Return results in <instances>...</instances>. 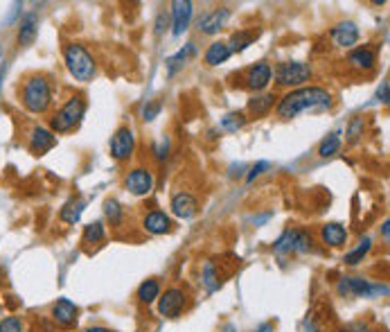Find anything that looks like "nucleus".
<instances>
[{
  "label": "nucleus",
  "instance_id": "19",
  "mask_svg": "<svg viewBox=\"0 0 390 332\" xmlns=\"http://www.w3.org/2000/svg\"><path fill=\"white\" fill-rule=\"evenodd\" d=\"M142 229L147 231L149 236H165V233L172 231V220H169V215L162 213V210H149V213L142 217Z\"/></svg>",
  "mask_w": 390,
  "mask_h": 332
},
{
  "label": "nucleus",
  "instance_id": "4",
  "mask_svg": "<svg viewBox=\"0 0 390 332\" xmlns=\"http://www.w3.org/2000/svg\"><path fill=\"white\" fill-rule=\"evenodd\" d=\"M88 104L84 100V95H72L70 100L63 104L61 109H56L50 118V132L56 134H68L72 129H77L79 123L86 116Z\"/></svg>",
  "mask_w": 390,
  "mask_h": 332
},
{
  "label": "nucleus",
  "instance_id": "21",
  "mask_svg": "<svg viewBox=\"0 0 390 332\" xmlns=\"http://www.w3.org/2000/svg\"><path fill=\"white\" fill-rule=\"evenodd\" d=\"M36 34H39V16L30 12L19 21V43L21 45H32Z\"/></svg>",
  "mask_w": 390,
  "mask_h": 332
},
{
  "label": "nucleus",
  "instance_id": "45",
  "mask_svg": "<svg viewBox=\"0 0 390 332\" xmlns=\"http://www.w3.org/2000/svg\"><path fill=\"white\" fill-rule=\"evenodd\" d=\"M0 59H3V45H0Z\"/></svg>",
  "mask_w": 390,
  "mask_h": 332
},
{
  "label": "nucleus",
  "instance_id": "13",
  "mask_svg": "<svg viewBox=\"0 0 390 332\" xmlns=\"http://www.w3.org/2000/svg\"><path fill=\"white\" fill-rule=\"evenodd\" d=\"M228 19H230L228 7H217V10H210V12H206L201 16L197 28H199L201 34L213 37V34H217L219 30H224V25L228 23Z\"/></svg>",
  "mask_w": 390,
  "mask_h": 332
},
{
  "label": "nucleus",
  "instance_id": "3",
  "mask_svg": "<svg viewBox=\"0 0 390 332\" xmlns=\"http://www.w3.org/2000/svg\"><path fill=\"white\" fill-rule=\"evenodd\" d=\"M63 61H66L68 72L77 82H93L97 75L95 56L81 43H68L63 48Z\"/></svg>",
  "mask_w": 390,
  "mask_h": 332
},
{
  "label": "nucleus",
  "instance_id": "38",
  "mask_svg": "<svg viewBox=\"0 0 390 332\" xmlns=\"http://www.w3.org/2000/svg\"><path fill=\"white\" fill-rule=\"evenodd\" d=\"M153 156H156V160H165L169 156V141L162 138L156 147H153Z\"/></svg>",
  "mask_w": 390,
  "mask_h": 332
},
{
  "label": "nucleus",
  "instance_id": "22",
  "mask_svg": "<svg viewBox=\"0 0 390 332\" xmlns=\"http://www.w3.org/2000/svg\"><path fill=\"white\" fill-rule=\"evenodd\" d=\"M275 97L273 93H262V95H255V97H250L248 100V113L253 118H264V116H269L271 109H273V104H275Z\"/></svg>",
  "mask_w": 390,
  "mask_h": 332
},
{
  "label": "nucleus",
  "instance_id": "37",
  "mask_svg": "<svg viewBox=\"0 0 390 332\" xmlns=\"http://www.w3.org/2000/svg\"><path fill=\"white\" fill-rule=\"evenodd\" d=\"M266 169H271V163H269V160H259V163H255L253 167L248 169L246 181H248V183H253V181L257 179V176H262V174L266 172Z\"/></svg>",
  "mask_w": 390,
  "mask_h": 332
},
{
  "label": "nucleus",
  "instance_id": "33",
  "mask_svg": "<svg viewBox=\"0 0 390 332\" xmlns=\"http://www.w3.org/2000/svg\"><path fill=\"white\" fill-rule=\"evenodd\" d=\"M201 280H203V285H206L208 291L219 289V271H217L215 262H206V264H203V269H201Z\"/></svg>",
  "mask_w": 390,
  "mask_h": 332
},
{
  "label": "nucleus",
  "instance_id": "29",
  "mask_svg": "<svg viewBox=\"0 0 390 332\" xmlns=\"http://www.w3.org/2000/svg\"><path fill=\"white\" fill-rule=\"evenodd\" d=\"M104 215H107V220L111 222L113 229H120L122 222H124V210H122L118 199H107V201H104Z\"/></svg>",
  "mask_w": 390,
  "mask_h": 332
},
{
  "label": "nucleus",
  "instance_id": "27",
  "mask_svg": "<svg viewBox=\"0 0 390 332\" xmlns=\"http://www.w3.org/2000/svg\"><path fill=\"white\" fill-rule=\"evenodd\" d=\"M158 296H160V282L156 278H147L140 282V287H138V298H140V303L151 305L153 301H158Z\"/></svg>",
  "mask_w": 390,
  "mask_h": 332
},
{
  "label": "nucleus",
  "instance_id": "2",
  "mask_svg": "<svg viewBox=\"0 0 390 332\" xmlns=\"http://www.w3.org/2000/svg\"><path fill=\"white\" fill-rule=\"evenodd\" d=\"M19 95H21V104L25 107V111L34 113V116H43V113L50 111L52 97H54L50 79L45 75H41V72H34V75H28L23 79Z\"/></svg>",
  "mask_w": 390,
  "mask_h": 332
},
{
  "label": "nucleus",
  "instance_id": "34",
  "mask_svg": "<svg viewBox=\"0 0 390 332\" xmlns=\"http://www.w3.org/2000/svg\"><path fill=\"white\" fill-rule=\"evenodd\" d=\"M363 129H365V120L361 116H356L350 120V125H347V141H350L352 145L359 143V138L363 136Z\"/></svg>",
  "mask_w": 390,
  "mask_h": 332
},
{
  "label": "nucleus",
  "instance_id": "26",
  "mask_svg": "<svg viewBox=\"0 0 390 332\" xmlns=\"http://www.w3.org/2000/svg\"><path fill=\"white\" fill-rule=\"evenodd\" d=\"M257 34H259V32H250V30H237V32H232V37H230V41H228L230 52H243L248 45H253V41L257 39Z\"/></svg>",
  "mask_w": 390,
  "mask_h": 332
},
{
  "label": "nucleus",
  "instance_id": "16",
  "mask_svg": "<svg viewBox=\"0 0 390 332\" xmlns=\"http://www.w3.org/2000/svg\"><path fill=\"white\" fill-rule=\"evenodd\" d=\"M347 66L356 72H370L377 66V52L370 45L352 48L350 54H347Z\"/></svg>",
  "mask_w": 390,
  "mask_h": 332
},
{
  "label": "nucleus",
  "instance_id": "14",
  "mask_svg": "<svg viewBox=\"0 0 390 332\" xmlns=\"http://www.w3.org/2000/svg\"><path fill=\"white\" fill-rule=\"evenodd\" d=\"M271 79H273V68H271V63H266V61L253 63V66L246 70V75H243V82H246V86L255 93L264 91V88L271 84Z\"/></svg>",
  "mask_w": 390,
  "mask_h": 332
},
{
  "label": "nucleus",
  "instance_id": "25",
  "mask_svg": "<svg viewBox=\"0 0 390 332\" xmlns=\"http://www.w3.org/2000/svg\"><path fill=\"white\" fill-rule=\"evenodd\" d=\"M194 54H197V43H188L185 48H181V50H178L176 54H172V56H169V59L165 61V63H167V72H169V75H176V72L181 70L185 63L192 59Z\"/></svg>",
  "mask_w": 390,
  "mask_h": 332
},
{
  "label": "nucleus",
  "instance_id": "24",
  "mask_svg": "<svg viewBox=\"0 0 390 332\" xmlns=\"http://www.w3.org/2000/svg\"><path fill=\"white\" fill-rule=\"evenodd\" d=\"M84 208H86V201L81 199V197H75V199H70L63 204V208L59 210V220L63 224H77L81 220V213H84Z\"/></svg>",
  "mask_w": 390,
  "mask_h": 332
},
{
  "label": "nucleus",
  "instance_id": "28",
  "mask_svg": "<svg viewBox=\"0 0 390 332\" xmlns=\"http://www.w3.org/2000/svg\"><path fill=\"white\" fill-rule=\"evenodd\" d=\"M107 238V229H104V222L97 220V222H91L88 226H84V236H81V242L84 245H100V242Z\"/></svg>",
  "mask_w": 390,
  "mask_h": 332
},
{
  "label": "nucleus",
  "instance_id": "1",
  "mask_svg": "<svg viewBox=\"0 0 390 332\" xmlns=\"http://www.w3.org/2000/svg\"><path fill=\"white\" fill-rule=\"evenodd\" d=\"M334 107V95L323 86H300L289 91L278 102V113L280 120H294L300 113L307 111H327Z\"/></svg>",
  "mask_w": 390,
  "mask_h": 332
},
{
  "label": "nucleus",
  "instance_id": "12",
  "mask_svg": "<svg viewBox=\"0 0 390 332\" xmlns=\"http://www.w3.org/2000/svg\"><path fill=\"white\" fill-rule=\"evenodd\" d=\"M77 317H79V307L70 301V298H59L52 305V321L63 330H70L77 326Z\"/></svg>",
  "mask_w": 390,
  "mask_h": 332
},
{
  "label": "nucleus",
  "instance_id": "10",
  "mask_svg": "<svg viewBox=\"0 0 390 332\" xmlns=\"http://www.w3.org/2000/svg\"><path fill=\"white\" fill-rule=\"evenodd\" d=\"M124 188L136 197H147L153 190V174L149 167H133L124 176Z\"/></svg>",
  "mask_w": 390,
  "mask_h": 332
},
{
  "label": "nucleus",
  "instance_id": "36",
  "mask_svg": "<svg viewBox=\"0 0 390 332\" xmlns=\"http://www.w3.org/2000/svg\"><path fill=\"white\" fill-rule=\"evenodd\" d=\"M0 332H25V323L21 317H5L0 319Z\"/></svg>",
  "mask_w": 390,
  "mask_h": 332
},
{
  "label": "nucleus",
  "instance_id": "42",
  "mask_svg": "<svg viewBox=\"0 0 390 332\" xmlns=\"http://www.w3.org/2000/svg\"><path fill=\"white\" fill-rule=\"evenodd\" d=\"M257 332H273V323H264V326H259Z\"/></svg>",
  "mask_w": 390,
  "mask_h": 332
},
{
  "label": "nucleus",
  "instance_id": "11",
  "mask_svg": "<svg viewBox=\"0 0 390 332\" xmlns=\"http://www.w3.org/2000/svg\"><path fill=\"white\" fill-rule=\"evenodd\" d=\"M56 147V136L45 127H34L30 132L28 138V149L34 154V156H45L47 152H52Z\"/></svg>",
  "mask_w": 390,
  "mask_h": 332
},
{
  "label": "nucleus",
  "instance_id": "39",
  "mask_svg": "<svg viewBox=\"0 0 390 332\" xmlns=\"http://www.w3.org/2000/svg\"><path fill=\"white\" fill-rule=\"evenodd\" d=\"M388 91H390V84H388V79H384V82H381V86L377 88V97H375V100L388 104Z\"/></svg>",
  "mask_w": 390,
  "mask_h": 332
},
{
  "label": "nucleus",
  "instance_id": "31",
  "mask_svg": "<svg viewBox=\"0 0 390 332\" xmlns=\"http://www.w3.org/2000/svg\"><path fill=\"white\" fill-rule=\"evenodd\" d=\"M370 249H372L370 238H363V240L359 242V247H356L354 251H350V253H345L343 262H345V264H350V267H356L359 262H363V258L370 253Z\"/></svg>",
  "mask_w": 390,
  "mask_h": 332
},
{
  "label": "nucleus",
  "instance_id": "18",
  "mask_svg": "<svg viewBox=\"0 0 390 332\" xmlns=\"http://www.w3.org/2000/svg\"><path fill=\"white\" fill-rule=\"evenodd\" d=\"M169 208H172V213L178 217V220H192V217L199 213V199L194 197V194L181 190L172 197Z\"/></svg>",
  "mask_w": 390,
  "mask_h": 332
},
{
  "label": "nucleus",
  "instance_id": "43",
  "mask_svg": "<svg viewBox=\"0 0 390 332\" xmlns=\"http://www.w3.org/2000/svg\"><path fill=\"white\" fill-rule=\"evenodd\" d=\"M381 233H384V240L388 242L390 240V236H388V220L384 222V226H381Z\"/></svg>",
  "mask_w": 390,
  "mask_h": 332
},
{
  "label": "nucleus",
  "instance_id": "32",
  "mask_svg": "<svg viewBox=\"0 0 390 332\" xmlns=\"http://www.w3.org/2000/svg\"><path fill=\"white\" fill-rule=\"evenodd\" d=\"M338 149H340V134L334 132V134H329L327 138H323L321 147H318V156L321 158H332L334 154H338Z\"/></svg>",
  "mask_w": 390,
  "mask_h": 332
},
{
  "label": "nucleus",
  "instance_id": "41",
  "mask_svg": "<svg viewBox=\"0 0 390 332\" xmlns=\"http://www.w3.org/2000/svg\"><path fill=\"white\" fill-rule=\"evenodd\" d=\"M345 332H372L368 326H363V323H356V326H352V328H347Z\"/></svg>",
  "mask_w": 390,
  "mask_h": 332
},
{
  "label": "nucleus",
  "instance_id": "17",
  "mask_svg": "<svg viewBox=\"0 0 390 332\" xmlns=\"http://www.w3.org/2000/svg\"><path fill=\"white\" fill-rule=\"evenodd\" d=\"M194 16V5L190 0H176L172 3V34L181 37L190 28V21Z\"/></svg>",
  "mask_w": 390,
  "mask_h": 332
},
{
  "label": "nucleus",
  "instance_id": "44",
  "mask_svg": "<svg viewBox=\"0 0 390 332\" xmlns=\"http://www.w3.org/2000/svg\"><path fill=\"white\" fill-rule=\"evenodd\" d=\"M86 332H111V330H107V328H88Z\"/></svg>",
  "mask_w": 390,
  "mask_h": 332
},
{
  "label": "nucleus",
  "instance_id": "30",
  "mask_svg": "<svg viewBox=\"0 0 390 332\" xmlns=\"http://www.w3.org/2000/svg\"><path fill=\"white\" fill-rule=\"evenodd\" d=\"M246 113L243 111H230V113H226V116L221 118V129L224 132H228V134H237L239 129L246 125Z\"/></svg>",
  "mask_w": 390,
  "mask_h": 332
},
{
  "label": "nucleus",
  "instance_id": "46",
  "mask_svg": "<svg viewBox=\"0 0 390 332\" xmlns=\"http://www.w3.org/2000/svg\"><path fill=\"white\" fill-rule=\"evenodd\" d=\"M0 82H3V75H0Z\"/></svg>",
  "mask_w": 390,
  "mask_h": 332
},
{
  "label": "nucleus",
  "instance_id": "15",
  "mask_svg": "<svg viewBox=\"0 0 390 332\" xmlns=\"http://www.w3.org/2000/svg\"><path fill=\"white\" fill-rule=\"evenodd\" d=\"M329 37H332V43H334L336 48L352 50V48L356 45V41H359V28H356V23H352V21H343V23H338V25L332 28Z\"/></svg>",
  "mask_w": 390,
  "mask_h": 332
},
{
  "label": "nucleus",
  "instance_id": "6",
  "mask_svg": "<svg viewBox=\"0 0 390 332\" xmlns=\"http://www.w3.org/2000/svg\"><path fill=\"white\" fill-rule=\"evenodd\" d=\"M275 75V84L278 86H296L300 88L303 84H307L314 75V70L310 63L305 61H282L275 66L273 70Z\"/></svg>",
  "mask_w": 390,
  "mask_h": 332
},
{
  "label": "nucleus",
  "instance_id": "40",
  "mask_svg": "<svg viewBox=\"0 0 390 332\" xmlns=\"http://www.w3.org/2000/svg\"><path fill=\"white\" fill-rule=\"evenodd\" d=\"M165 30H167V14L160 12L158 19H156V34H162Z\"/></svg>",
  "mask_w": 390,
  "mask_h": 332
},
{
  "label": "nucleus",
  "instance_id": "8",
  "mask_svg": "<svg viewBox=\"0 0 390 332\" xmlns=\"http://www.w3.org/2000/svg\"><path fill=\"white\" fill-rule=\"evenodd\" d=\"M136 152V136L131 127H120L116 129L111 138V156L116 160H129Z\"/></svg>",
  "mask_w": 390,
  "mask_h": 332
},
{
  "label": "nucleus",
  "instance_id": "5",
  "mask_svg": "<svg viewBox=\"0 0 390 332\" xmlns=\"http://www.w3.org/2000/svg\"><path fill=\"white\" fill-rule=\"evenodd\" d=\"M312 245H314L312 233H307L303 229H287L278 240H275L273 251H275V256L284 258L291 253H310Z\"/></svg>",
  "mask_w": 390,
  "mask_h": 332
},
{
  "label": "nucleus",
  "instance_id": "20",
  "mask_svg": "<svg viewBox=\"0 0 390 332\" xmlns=\"http://www.w3.org/2000/svg\"><path fill=\"white\" fill-rule=\"evenodd\" d=\"M321 240L325 247H332V249H338V247H345L347 242V231L343 224L338 222H327L321 226Z\"/></svg>",
  "mask_w": 390,
  "mask_h": 332
},
{
  "label": "nucleus",
  "instance_id": "35",
  "mask_svg": "<svg viewBox=\"0 0 390 332\" xmlns=\"http://www.w3.org/2000/svg\"><path fill=\"white\" fill-rule=\"evenodd\" d=\"M160 111H162V102L160 100H151V102H147L142 107L140 116H142L144 123H151V120H156L160 116Z\"/></svg>",
  "mask_w": 390,
  "mask_h": 332
},
{
  "label": "nucleus",
  "instance_id": "7",
  "mask_svg": "<svg viewBox=\"0 0 390 332\" xmlns=\"http://www.w3.org/2000/svg\"><path fill=\"white\" fill-rule=\"evenodd\" d=\"M188 305V294L181 287H169L158 296V312L165 319H176Z\"/></svg>",
  "mask_w": 390,
  "mask_h": 332
},
{
  "label": "nucleus",
  "instance_id": "9",
  "mask_svg": "<svg viewBox=\"0 0 390 332\" xmlns=\"http://www.w3.org/2000/svg\"><path fill=\"white\" fill-rule=\"evenodd\" d=\"M338 291L343 296H359V298H372L375 294H386V285H372L365 278H343L338 282Z\"/></svg>",
  "mask_w": 390,
  "mask_h": 332
},
{
  "label": "nucleus",
  "instance_id": "23",
  "mask_svg": "<svg viewBox=\"0 0 390 332\" xmlns=\"http://www.w3.org/2000/svg\"><path fill=\"white\" fill-rule=\"evenodd\" d=\"M230 48L226 41H215L208 45L206 54H203V61H206V66H219V63L228 61L230 59Z\"/></svg>",
  "mask_w": 390,
  "mask_h": 332
}]
</instances>
